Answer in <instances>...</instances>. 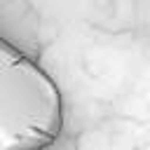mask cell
<instances>
[{
	"label": "cell",
	"mask_w": 150,
	"mask_h": 150,
	"mask_svg": "<svg viewBox=\"0 0 150 150\" xmlns=\"http://www.w3.org/2000/svg\"><path fill=\"white\" fill-rule=\"evenodd\" d=\"M63 134V98L49 73L0 35V150H49Z\"/></svg>",
	"instance_id": "obj_1"
}]
</instances>
